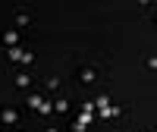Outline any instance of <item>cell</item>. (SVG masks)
<instances>
[{"instance_id": "obj_1", "label": "cell", "mask_w": 157, "mask_h": 132, "mask_svg": "<svg viewBox=\"0 0 157 132\" xmlns=\"http://www.w3.org/2000/svg\"><path fill=\"white\" fill-rule=\"evenodd\" d=\"M10 60L19 63V66H29V63L35 60V54H32V50H25V47H10Z\"/></svg>"}, {"instance_id": "obj_2", "label": "cell", "mask_w": 157, "mask_h": 132, "mask_svg": "<svg viewBox=\"0 0 157 132\" xmlns=\"http://www.w3.org/2000/svg\"><path fill=\"white\" fill-rule=\"evenodd\" d=\"M78 82L82 85H94L98 82V66H82V69H78Z\"/></svg>"}, {"instance_id": "obj_3", "label": "cell", "mask_w": 157, "mask_h": 132, "mask_svg": "<svg viewBox=\"0 0 157 132\" xmlns=\"http://www.w3.org/2000/svg\"><path fill=\"white\" fill-rule=\"evenodd\" d=\"M0 123H3V126H16L19 123V110L16 107H3V110H0Z\"/></svg>"}, {"instance_id": "obj_4", "label": "cell", "mask_w": 157, "mask_h": 132, "mask_svg": "<svg viewBox=\"0 0 157 132\" xmlns=\"http://www.w3.org/2000/svg\"><path fill=\"white\" fill-rule=\"evenodd\" d=\"M50 110H54V113H69V101H66V98L50 101Z\"/></svg>"}, {"instance_id": "obj_5", "label": "cell", "mask_w": 157, "mask_h": 132, "mask_svg": "<svg viewBox=\"0 0 157 132\" xmlns=\"http://www.w3.org/2000/svg\"><path fill=\"white\" fill-rule=\"evenodd\" d=\"M3 44H6V47H19V32H16V29L3 32Z\"/></svg>"}, {"instance_id": "obj_6", "label": "cell", "mask_w": 157, "mask_h": 132, "mask_svg": "<svg viewBox=\"0 0 157 132\" xmlns=\"http://www.w3.org/2000/svg\"><path fill=\"white\" fill-rule=\"evenodd\" d=\"M32 82H35V79H32V76H29V72H19V76H16V79H13V85H16V88H29V85H32Z\"/></svg>"}, {"instance_id": "obj_7", "label": "cell", "mask_w": 157, "mask_h": 132, "mask_svg": "<svg viewBox=\"0 0 157 132\" xmlns=\"http://www.w3.org/2000/svg\"><path fill=\"white\" fill-rule=\"evenodd\" d=\"M29 25H32V16H29V13H16V32H19V29H29Z\"/></svg>"}, {"instance_id": "obj_8", "label": "cell", "mask_w": 157, "mask_h": 132, "mask_svg": "<svg viewBox=\"0 0 157 132\" xmlns=\"http://www.w3.org/2000/svg\"><path fill=\"white\" fill-rule=\"evenodd\" d=\"M145 69L148 72H157V57H145Z\"/></svg>"}, {"instance_id": "obj_9", "label": "cell", "mask_w": 157, "mask_h": 132, "mask_svg": "<svg viewBox=\"0 0 157 132\" xmlns=\"http://www.w3.org/2000/svg\"><path fill=\"white\" fill-rule=\"evenodd\" d=\"M94 107H101V110H104V107H110V98H107V95H101V98H98V104H94Z\"/></svg>"}, {"instance_id": "obj_10", "label": "cell", "mask_w": 157, "mask_h": 132, "mask_svg": "<svg viewBox=\"0 0 157 132\" xmlns=\"http://www.w3.org/2000/svg\"><path fill=\"white\" fill-rule=\"evenodd\" d=\"M60 88V79H47V91H57Z\"/></svg>"}, {"instance_id": "obj_11", "label": "cell", "mask_w": 157, "mask_h": 132, "mask_svg": "<svg viewBox=\"0 0 157 132\" xmlns=\"http://www.w3.org/2000/svg\"><path fill=\"white\" fill-rule=\"evenodd\" d=\"M47 132H60V129H47Z\"/></svg>"}]
</instances>
